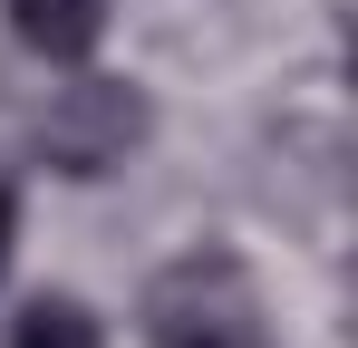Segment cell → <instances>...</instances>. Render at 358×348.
<instances>
[{
    "mask_svg": "<svg viewBox=\"0 0 358 348\" xmlns=\"http://www.w3.org/2000/svg\"><path fill=\"white\" fill-rule=\"evenodd\" d=\"M10 242H20V213H10V194H0V271H10Z\"/></svg>",
    "mask_w": 358,
    "mask_h": 348,
    "instance_id": "5b68a950",
    "label": "cell"
},
{
    "mask_svg": "<svg viewBox=\"0 0 358 348\" xmlns=\"http://www.w3.org/2000/svg\"><path fill=\"white\" fill-rule=\"evenodd\" d=\"M10 348H97V310L68 300V290H49V300H29L10 319Z\"/></svg>",
    "mask_w": 358,
    "mask_h": 348,
    "instance_id": "277c9868",
    "label": "cell"
},
{
    "mask_svg": "<svg viewBox=\"0 0 358 348\" xmlns=\"http://www.w3.org/2000/svg\"><path fill=\"white\" fill-rule=\"evenodd\" d=\"M136 329H145V348H262L271 310H262V281L242 252H175L136 290Z\"/></svg>",
    "mask_w": 358,
    "mask_h": 348,
    "instance_id": "6da1fadb",
    "label": "cell"
},
{
    "mask_svg": "<svg viewBox=\"0 0 358 348\" xmlns=\"http://www.w3.org/2000/svg\"><path fill=\"white\" fill-rule=\"evenodd\" d=\"M10 29H20V49H29V58L78 68V58L107 39V0H10Z\"/></svg>",
    "mask_w": 358,
    "mask_h": 348,
    "instance_id": "3957f363",
    "label": "cell"
},
{
    "mask_svg": "<svg viewBox=\"0 0 358 348\" xmlns=\"http://www.w3.org/2000/svg\"><path fill=\"white\" fill-rule=\"evenodd\" d=\"M145 136H155V107H145V87H126V78H68V87H49V107L29 126L39 165L68 174V184L117 174Z\"/></svg>",
    "mask_w": 358,
    "mask_h": 348,
    "instance_id": "7a4b0ae2",
    "label": "cell"
}]
</instances>
